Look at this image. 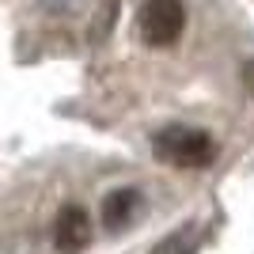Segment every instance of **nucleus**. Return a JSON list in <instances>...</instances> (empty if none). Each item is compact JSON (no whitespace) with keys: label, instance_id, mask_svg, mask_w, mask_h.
I'll list each match as a JSON object with an SVG mask.
<instances>
[{"label":"nucleus","instance_id":"f257e3e1","mask_svg":"<svg viewBox=\"0 0 254 254\" xmlns=\"http://www.w3.org/2000/svg\"><path fill=\"white\" fill-rule=\"evenodd\" d=\"M152 152L159 163H171L179 171H201L216 159V140L205 129H186V126H171L163 133L152 137Z\"/></svg>","mask_w":254,"mask_h":254},{"label":"nucleus","instance_id":"f03ea898","mask_svg":"<svg viewBox=\"0 0 254 254\" xmlns=\"http://www.w3.org/2000/svg\"><path fill=\"white\" fill-rule=\"evenodd\" d=\"M186 31V8L182 0H144V8L137 15V34L140 42L152 50H167L175 46Z\"/></svg>","mask_w":254,"mask_h":254},{"label":"nucleus","instance_id":"7ed1b4c3","mask_svg":"<svg viewBox=\"0 0 254 254\" xmlns=\"http://www.w3.org/2000/svg\"><path fill=\"white\" fill-rule=\"evenodd\" d=\"M91 243V220L80 205H64L53 220V247L61 254H80Z\"/></svg>","mask_w":254,"mask_h":254},{"label":"nucleus","instance_id":"20e7f679","mask_svg":"<svg viewBox=\"0 0 254 254\" xmlns=\"http://www.w3.org/2000/svg\"><path fill=\"white\" fill-rule=\"evenodd\" d=\"M137 209H140V190H114L103 201V224L114 228V232H122L137 216Z\"/></svg>","mask_w":254,"mask_h":254},{"label":"nucleus","instance_id":"39448f33","mask_svg":"<svg viewBox=\"0 0 254 254\" xmlns=\"http://www.w3.org/2000/svg\"><path fill=\"white\" fill-rule=\"evenodd\" d=\"M243 76H247V87H251V91H254V61H251V64H247V68H243Z\"/></svg>","mask_w":254,"mask_h":254}]
</instances>
